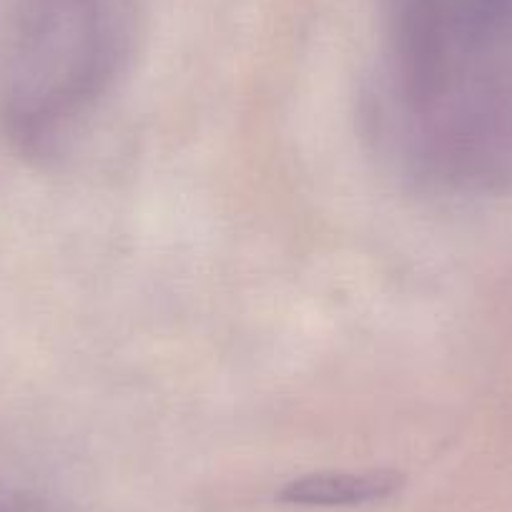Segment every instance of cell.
Wrapping results in <instances>:
<instances>
[{
    "instance_id": "obj_1",
    "label": "cell",
    "mask_w": 512,
    "mask_h": 512,
    "mask_svg": "<svg viewBox=\"0 0 512 512\" xmlns=\"http://www.w3.org/2000/svg\"><path fill=\"white\" fill-rule=\"evenodd\" d=\"M405 485L397 470L312 472L297 477L279 490V502L302 507H354L387 500Z\"/></svg>"
}]
</instances>
